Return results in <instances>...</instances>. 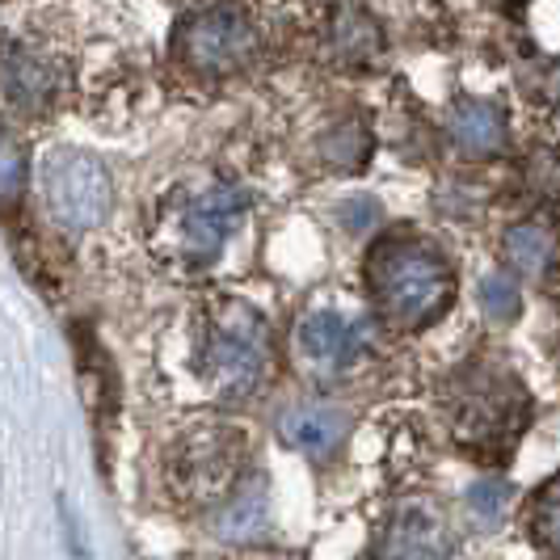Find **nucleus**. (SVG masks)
Listing matches in <instances>:
<instances>
[{
	"instance_id": "obj_1",
	"label": "nucleus",
	"mask_w": 560,
	"mask_h": 560,
	"mask_svg": "<svg viewBox=\"0 0 560 560\" xmlns=\"http://www.w3.org/2000/svg\"><path fill=\"white\" fill-rule=\"evenodd\" d=\"M371 287L380 312L400 329H421L447 312L455 295V275L443 249H434L421 236H400L375 253L371 261Z\"/></svg>"
},
{
	"instance_id": "obj_2",
	"label": "nucleus",
	"mask_w": 560,
	"mask_h": 560,
	"mask_svg": "<svg viewBox=\"0 0 560 560\" xmlns=\"http://www.w3.org/2000/svg\"><path fill=\"white\" fill-rule=\"evenodd\" d=\"M38 186H43V202H47L51 220L63 232H89V228L106 224L114 207L110 168L81 148L47 152L38 165Z\"/></svg>"
},
{
	"instance_id": "obj_3",
	"label": "nucleus",
	"mask_w": 560,
	"mask_h": 560,
	"mask_svg": "<svg viewBox=\"0 0 560 560\" xmlns=\"http://www.w3.org/2000/svg\"><path fill=\"white\" fill-rule=\"evenodd\" d=\"M270 329L266 320L245 304H228L224 316L207 329L202 341V375L211 380V388L224 396H249L266 371H270Z\"/></svg>"
},
{
	"instance_id": "obj_4",
	"label": "nucleus",
	"mask_w": 560,
	"mask_h": 560,
	"mask_svg": "<svg viewBox=\"0 0 560 560\" xmlns=\"http://www.w3.org/2000/svg\"><path fill=\"white\" fill-rule=\"evenodd\" d=\"M261 47L253 18L236 4H207L177 30V56L198 77H232L249 68Z\"/></svg>"
},
{
	"instance_id": "obj_5",
	"label": "nucleus",
	"mask_w": 560,
	"mask_h": 560,
	"mask_svg": "<svg viewBox=\"0 0 560 560\" xmlns=\"http://www.w3.org/2000/svg\"><path fill=\"white\" fill-rule=\"evenodd\" d=\"M0 89L22 114H47L68 89V68L34 43H0Z\"/></svg>"
},
{
	"instance_id": "obj_6",
	"label": "nucleus",
	"mask_w": 560,
	"mask_h": 560,
	"mask_svg": "<svg viewBox=\"0 0 560 560\" xmlns=\"http://www.w3.org/2000/svg\"><path fill=\"white\" fill-rule=\"evenodd\" d=\"M249 198L241 186H211L202 195L190 198L186 215H182V245L195 261H211L215 253L228 245V236L236 232V224L245 220Z\"/></svg>"
},
{
	"instance_id": "obj_7",
	"label": "nucleus",
	"mask_w": 560,
	"mask_h": 560,
	"mask_svg": "<svg viewBox=\"0 0 560 560\" xmlns=\"http://www.w3.org/2000/svg\"><path fill=\"white\" fill-rule=\"evenodd\" d=\"M371 346V329L366 320H354L337 308H316L312 316H304L300 325V350L316 371L325 375H337L354 363Z\"/></svg>"
},
{
	"instance_id": "obj_8",
	"label": "nucleus",
	"mask_w": 560,
	"mask_h": 560,
	"mask_svg": "<svg viewBox=\"0 0 560 560\" xmlns=\"http://www.w3.org/2000/svg\"><path fill=\"white\" fill-rule=\"evenodd\" d=\"M282 443L308 459H329L350 434V413L334 400H295L279 413Z\"/></svg>"
},
{
	"instance_id": "obj_9",
	"label": "nucleus",
	"mask_w": 560,
	"mask_h": 560,
	"mask_svg": "<svg viewBox=\"0 0 560 560\" xmlns=\"http://www.w3.org/2000/svg\"><path fill=\"white\" fill-rule=\"evenodd\" d=\"M447 131H451V143H455L464 156H472V161L498 156L505 148V140H510L502 106L480 102V97H468V102H459V106L451 110Z\"/></svg>"
},
{
	"instance_id": "obj_10",
	"label": "nucleus",
	"mask_w": 560,
	"mask_h": 560,
	"mask_svg": "<svg viewBox=\"0 0 560 560\" xmlns=\"http://www.w3.org/2000/svg\"><path fill=\"white\" fill-rule=\"evenodd\" d=\"M380 560H451L447 532L421 505H405V510H396L393 527L384 535Z\"/></svg>"
},
{
	"instance_id": "obj_11",
	"label": "nucleus",
	"mask_w": 560,
	"mask_h": 560,
	"mask_svg": "<svg viewBox=\"0 0 560 560\" xmlns=\"http://www.w3.org/2000/svg\"><path fill=\"white\" fill-rule=\"evenodd\" d=\"M329 51H334L341 63H375L380 51H384V30L380 22L366 13V9H337L334 22H329Z\"/></svg>"
},
{
	"instance_id": "obj_12",
	"label": "nucleus",
	"mask_w": 560,
	"mask_h": 560,
	"mask_svg": "<svg viewBox=\"0 0 560 560\" xmlns=\"http://www.w3.org/2000/svg\"><path fill=\"white\" fill-rule=\"evenodd\" d=\"M505 266L514 270V275H523V279H539V275H548V266L557 261V236H552V228L544 224H514L505 232Z\"/></svg>"
},
{
	"instance_id": "obj_13",
	"label": "nucleus",
	"mask_w": 560,
	"mask_h": 560,
	"mask_svg": "<svg viewBox=\"0 0 560 560\" xmlns=\"http://www.w3.org/2000/svg\"><path fill=\"white\" fill-rule=\"evenodd\" d=\"M266 523H270L266 493L257 485H249L236 498H228V505L220 510V518H215V535H224L232 544H249V539H257V535L266 532Z\"/></svg>"
},
{
	"instance_id": "obj_14",
	"label": "nucleus",
	"mask_w": 560,
	"mask_h": 560,
	"mask_svg": "<svg viewBox=\"0 0 560 560\" xmlns=\"http://www.w3.org/2000/svg\"><path fill=\"white\" fill-rule=\"evenodd\" d=\"M480 308L493 325H510L518 312H523V291H518V279L510 270H493L480 282Z\"/></svg>"
},
{
	"instance_id": "obj_15",
	"label": "nucleus",
	"mask_w": 560,
	"mask_h": 560,
	"mask_svg": "<svg viewBox=\"0 0 560 560\" xmlns=\"http://www.w3.org/2000/svg\"><path fill=\"white\" fill-rule=\"evenodd\" d=\"M366 152H371V136H366L359 122H341V127H334V131L320 140V156H325V165L341 168V173L363 165Z\"/></svg>"
},
{
	"instance_id": "obj_16",
	"label": "nucleus",
	"mask_w": 560,
	"mask_h": 560,
	"mask_svg": "<svg viewBox=\"0 0 560 560\" xmlns=\"http://www.w3.org/2000/svg\"><path fill=\"white\" fill-rule=\"evenodd\" d=\"M26 190V148L0 122V207L18 202Z\"/></svg>"
},
{
	"instance_id": "obj_17",
	"label": "nucleus",
	"mask_w": 560,
	"mask_h": 560,
	"mask_svg": "<svg viewBox=\"0 0 560 560\" xmlns=\"http://www.w3.org/2000/svg\"><path fill=\"white\" fill-rule=\"evenodd\" d=\"M464 505H468V514H472L477 527H498L505 518V505H510V489H505L502 480H477L468 489Z\"/></svg>"
},
{
	"instance_id": "obj_18",
	"label": "nucleus",
	"mask_w": 560,
	"mask_h": 560,
	"mask_svg": "<svg viewBox=\"0 0 560 560\" xmlns=\"http://www.w3.org/2000/svg\"><path fill=\"white\" fill-rule=\"evenodd\" d=\"M535 532L560 557V480H552L535 502Z\"/></svg>"
},
{
	"instance_id": "obj_19",
	"label": "nucleus",
	"mask_w": 560,
	"mask_h": 560,
	"mask_svg": "<svg viewBox=\"0 0 560 560\" xmlns=\"http://www.w3.org/2000/svg\"><path fill=\"white\" fill-rule=\"evenodd\" d=\"M337 220L346 224V232H371V228L384 220V207H380L371 195L350 198V202H341V207H337Z\"/></svg>"
}]
</instances>
